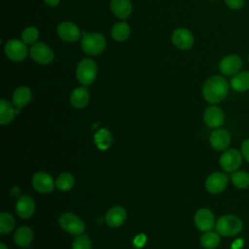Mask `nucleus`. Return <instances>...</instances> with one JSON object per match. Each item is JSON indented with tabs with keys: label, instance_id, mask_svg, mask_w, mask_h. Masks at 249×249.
Masks as SVG:
<instances>
[{
	"label": "nucleus",
	"instance_id": "nucleus-30",
	"mask_svg": "<svg viewBox=\"0 0 249 249\" xmlns=\"http://www.w3.org/2000/svg\"><path fill=\"white\" fill-rule=\"evenodd\" d=\"M15 219L8 212H2L0 214V232L2 234L10 233L15 228Z\"/></svg>",
	"mask_w": 249,
	"mask_h": 249
},
{
	"label": "nucleus",
	"instance_id": "nucleus-7",
	"mask_svg": "<svg viewBox=\"0 0 249 249\" xmlns=\"http://www.w3.org/2000/svg\"><path fill=\"white\" fill-rule=\"evenodd\" d=\"M195 225L200 231H209L215 228L216 220L213 212L207 208H200L195 214Z\"/></svg>",
	"mask_w": 249,
	"mask_h": 249
},
{
	"label": "nucleus",
	"instance_id": "nucleus-19",
	"mask_svg": "<svg viewBox=\"0 0 249 249\" xmlns=\"http://www.w3.org/2000/svg\"><path fill=\"white\" fill-rule=\"evenodd\" d=\"M13 104L17 108V113L20 108L26 106L32 99V92L27 87H19L13 93Z\"/></svg>",
	"mask_w": 249,
	"mask_h": 249
},
{
	"label": "nucleus",
	"instance_id": "nucleus-10",
	"mask_svg": "<svg viewBox=\"0 0 249 249\" xmlns=\"http://www.w3.org/2000/svg\"><path fill=\"white\" fill-rule=\"evenodd\" d=\"M54 185L55 182L53 181V177L45 171H39L32 177V186L39 193H51L53 190Z\"/></svg>",
	"mask_w": 249,
	"mask_h": 249
},
{
	"label": "nucleus",
	"instance_id": "nucleus-28",
	"mask_svg": "<svg viewBox=\"0 0 249 249\" xmlns=\"http://www.w3.org/2000/svg\"><path fill=\"white\" fill-rule=\"evenodd\" d=\"M129 26L126 22H118L112 28V37L118 42L125 41L129 36Z\"/></svg>",
	"mask_w": 249,
	"mask_h": 249
},
{
	"label": "nucleus",
	"instance_id": "nucleus-34",
	"mask_svg": "<svg viewBox=\"0 0 249 249\" xmlns=\"http://www.w3.org/2000/svg\"><path fill=\"white\" fill-rule=\"evenodd\" d=\"M241 154L243 159L249 162V138L245 139L241 144Z\"/></svg>",
	"mask_w": 249,
	"mask_h": 249
},
{
	"label": "nucleus",
	"instance_id": "nucleus-4",
	"mask_svg": "<svg viewBox=\"0 0 249 249\" xmlns=\"http://www.w3.org/2000/svg\"><path fill=\"white\" fill-rule=\"evenodd\" d=\"M97 74L96 64L89 58H85L79 62L76 69L77 80L83 86H89L93 83Z\"/></svg>",
	"mask_w": 249,
	"mask_h": 249
},
{
	"label": "nucleus",
	"instance_id": "nucleus-36",
	"mask_svg": "<svg viewBox=\"0 0 249 249\" xmlns=\"http://www.w3.org/2000/svg\"><path fill=\"white\" fill-rule=\"evenodd\" d=\"M44 1L49 6H56V5H58L60 0H44Z\"/></svg>",
	"mask_w": 249,
	"mask_h": 249
},
{
	"label": "nucleus",
	"instance_id": "nucleus-32",
	"mask_svg": "<svg viewBox=\"0 0 249 249\" xmlns=\"http://www.w3.org/2000/svg\"><path fill=\"white\" fill-rule=\"evenodd\" d=\"M38 36H39V31L37 30V28L30 26L25 28L22 31L21 39H22V42H24L25 44H32L38 39Z\"/></svg>",
	"mask_w": 249,
	"mask_h": 249
},
{
	"label": "nucleus",
	"instance_id": "nucleus-15",
	"mask_svg": "<svg viewBox=\"0 0 249 249\" xmlns=\"http://www.w3.org/2000/svg\"><path fill=\"white\" fill-rule=\"evenodd\" d=\"M16 213L22 219H29L35 211V202L29 196H21L18 198L15 206Z\"/></svg>",
	"mask_w": 249,
	"mask_h": 249
},
{
	"label": "nucleus",
	"instance_id": "nucleus-11",
	"mask_svg": "<svg viewBox=\"0 0 249 249\" xmlns=\"http://www.w3.org/2000/svg\"><path fill=\"white\" fill-rule=\"evenodd\" d=\"M228 185V176L223 172L211 173L205 181L206 191L210 194L222 193Z\"/></svg>",
	"mask_w": 249,
	"mask_h": 249
},
{
	"label": "nucleus",
	"instance_id": "nucleus-12",
	"mask_svg": "<svg viewBox=\"0 0 249 249\" xmlns=\"http://www.w3.org/2000/svg\"><path fill=\"white\" fill-rule=\"evenodd\" d=\"M209 143L216 151H225L231 143L230 132L225 128H215L210 136Z\"/></svg>",
	"mask_w": 249,
	"mask_h": 249
},
{
	"label": "nucleus",
	"instance_id": "nucleus-24",
	"mask_svg": "<svg viewBox=\"0 0 249 249\" xmlns=\"http://www.w3.org/2000/svg\"><path fill=\"white\" fill-rule=\"evenodd\" d=\"M17 114V110L13 107V105L7 101L6 99L0 100V124L5 125L11 123Z\"/></svg>",
	"mask_w": 249,
	"mask_h": 249
},
{
	"label": "nucleus",
	"instance_id": "nucleus-20",
	"mask_svg": "<svg viewBox=\"0 0 249 249\" xmlns=\"http://www.w3.org/2000/svg\"><path fill=\"white\" fill-rule=\"evenodd\" d=\"M32 240H33V231L28 226L19 227L14 234L15 243L21 248L28 247L31 244Z\"/></svg>",
	"mask_w": 249,
	"mask_h": 249
},
{
	"label": "nucleus",
	"instance_id": "nucleus-37",
	"mask_svg": "<svg viewBox=\"0 0 249 249\" xmlns=\"http://www.w3.org/2000/svg\"><path fill=\"white\" fill-rule=\"evenodd\" d=\"M0 249H8V248L6 247V245H5L4 243L1 242V243H0Z\"/></svg>",
	"mask_w": 249,
	"mask_h": 249
},
{
	"label": "nucleus",
	"instance_id": "nucleus-26",
	"mask_svg": "<svg viewBox=\"0 0 249 249\" xmlns=\"http://www.w3.org/2000/svg\"><path fill=\"white\" fill-rule=\"evenodd\" d=\"M75 184L74 176L69 172L60 173L55 180V187L62 192L70 191Z\"/></svg>",
	"mask_w": 249,
	"mask_h": 249
},
{
	"label": "nucleus",
	"instance_id": "nucleus-21",
	"mask_svg": "<svg viewBox=\"0 0 249 249\" xmlns=\"http://www.w3.org/2000/svg\"><path fill=\"white\" fill-rule=\"evenodd\" d=\"M89 100V90L85 87H78L74 89L70 94V103L75 108H84Z\"/></svg>",
	"mask_w": 249,
	"mask_h": 249
},
{
	"label": "nucleus",
	"instance_id": "nucleus-23",
	"mask_svg": "<svg viewBox=\"0 0 249 249\" xmlns=\"http://www.w3.org/2000/svg\"><path fill=\"white\" fill-rule=\"evenodd\" d=\"M111 9L118 18H126L131 14L132 6L129 0H112Z\"/></svg>",
	"mask_w": 249,
	"mask_h": 249
},
{
	"label": "nucleus",
	"instance_id": "nucleus-33",
	"mask_svg": "<svg viewBox=\"0 0 249 249\" xmlns=\"http://www.w3.org/2000/svg\"><path fill=\"white\" fill-rule=\"evenodd\" d=\"M224 1H225V4L231 10H239L245 4V0H224Z\"/></svg>",
	"mask_w": 249,
	"mask_h": 249
},
{
	"label": "nucleus",
	"instance_id": "nucleus-9",
	"mask_svg": "<svg viewBox=\"0 0 249 249\" xmlns=\"http://www.w3.org/2000/svg\"><path fill=\"white\" fill-rule=\"evenodd\" d=\"M225 121V115L223 110L216 106L210 105L203 112V122L210 128L220 127Z\"/></svg>",
	"mask_w": 249,
	"mask_h": 249
},
{
	"label": "nucleus",
	"instance_id": "nucleus-31",
	"mask_svg": "<svg viewBox=\"0 0 249 249\" xmlns=\"http://www.w3.org/2000/svg\"><path fill=\"white\" fill-rule=\"evenodd\" d=\"M91 240L87 234H81L78 235L73 243H72V249H91Z\"/></svg>",
	"mask_w": 249,
	"mask_h": 249
},
{
	"label": "nucleus",
	"instance_id": "nucleus-29",
	"mask_svg": "<svg viewBox=\"0 0 249 249\" xmlns=\"http://www.w3.org/2000/svg\"><path fill=\"white\" fill-rule=\"evenodd\" d=\"M233 186L237 189H246L249 187V173L246 171L236 170L231 176Z\"/></svg>",
	"mask_w": 249,
	"mask_h": 249
},
{
	"label": "nucleus",
	"instance_id": "nucleus-16",
	"mask_svg": "<svg viewBox=\"0 0 249 249\" xmlns=\"http://www.w3.org/2000/svg\"><path fill=\"white\" fill-rule=\"evenodd\" d=\"M58 36L66 42H76L80 39L81 32L78 26L70 21L61 22L57 27Z\"/></svg>",
	"mask_w": 249,
	"mask_h": 249
},
{
	"label": "nucleus",
	"instance_id": "nucleus-6",
	"mask_svg": "<svg viewBox=\"0 0 249 249\" xmlns=\"http://www.w3.org/2000/svg\"><path fill=\"white\" fill-rule=\"evenodd\" d=\"M82 49L88 54H98L106 46V41L101 34L98 33H88L85 34L82 42Z\"/></svg>",
	"mask_w": 249,
	"mask_h": 249
},
{
	"label": "nucleus",
	"instance_id": "nucleus-17",
	"mask_svg": "<svg viewBox=\"0 0 249 249\" xmlns=\"http://www.w3.org/2000/svg\"><path fill=\"white\" fill-rule=\"evenodd\" d=\"M126 219V211L124 207L116 205L111 207L106 215H105V222L111 228H117L122 226Z\"/></svg>",
	"mask_w": 249,
	"mask_h": 249
},
{
	"label": "nucleus",
	"instance_id": "nucleus-2",
	"mask_svg": "<svg viewBox=\"0 0 249 249\" xmlns=\"http://www.w3.org/2000/svg\"><path fill=\"white\" fill-rule=\"evenodd\" d=\"M242 227L240 218L232 214H226L216 221L215 230L222 236H233L241 231Z\"/></svg>",
	"mask_w": 249,
	"mask_h": 249
},
{
	"label": "nucleus",
	"instance_id": "nucleus-27",
	"mask_svg": "<svg viewBox=\"0 0 249 249\" xmlns=\"http://www.w3.org/2000/svg\"><path fill=\"white\" fill-rule=\"evenodd\" d=\"M220 244V234L217 231H205L200 237V245L205 249H215Z\"/></svg>",
	"mask_w": 249,
	"mask_h": 249
},
{
	"label": "nucleus",
	"instance_id": "nucleus-13",
	"mask_svg": "<svg viewBox=\"0 0 249 249\" xmlns=\"http://www.w3.org/2000/svg\"><path fill=\"white\" fill-rule=\"evenodd\" d=\"M30 55L34 61L40 64H48L53 59V53L44 43H36L30 48Z\"/></svg>",
	"mask_w": 249,
	"mask_h": 249
},
{
	"label": "nucleus",
	"instance_id": "nucleus-35",
	"mask_svg": "<svg viewBox=\"0 0 249 249\" xmlns=\"http://www.w3.org/2000/svg\"><path fill=\"white\" fill-rule=\"evenodd\" d=\"M20 190H19V188L18 187H14V188H12L11 189V194L14 196H17V197H19V196H20Z\"/></svg>",
	"mask_w": 249,
	"mask_h": 249
},
{
	"label": "nucleus",
	"instance_id": "nucleus-38",
	"mask_svg": "<svg viewBox=\"0 0 249 249\" xmlns=\"http://www.w3.org/2000/svg\"><path fill=\"white\" fill-rule=\"evenodd\" d=\"M248 61H249V56H248Z\"/></svg>",
	"mask_w": 249,
	"mask_h": 249
},
{
	"label": "nucleus",
	"instance_id": "nucleus-14",
	"mask_svg": "<svg viewBox=\"0 0 249 249\" xmlns=\"http://www.w3.org/2000/svg\"><path fill=\"white\" fill-rule=\"evenodd\" d=\"M242 67V60L237 54H229L225 56L219 64V69L225 76H233L239 72Z\"/></svg>",
	"mask_w": 249,
	"mask_h": 249
},
{
	"label": "nucleus",
	"instance_id": "nucleus-8",
	"mask_svg": "<svg viewBox=\"0 0 249 249\" xmlns=\"http://www.w3.org/2000/svg\"><path fill=\"white\" fill-rule=\"evenodd\" d=\"M6 55L13 61H21L27 55V49L24 42L17 39L10 40L5 45Z\"/></svg>",
	"mask_w": 249,
	"mask_h": 249
},
{
	"label": "nucleus",
	"instance_id": "nucleus-3",
	"mask_svg": "<svg viewBox=\"0 0 249 249\" xmlns=\"http://www.w3.org/2000/svg\"><path fill=\"white\" fill-rule=\"evenodd\" d=\"M58 223L60 228L72 235H81L85 231V223L72 212H65L59 216Z\"/></svg>",
	"mask_w": 249,
	"mask_h": 249
},
{
	"label": "nucleus",
	"instance_id": "nucleus-18",
	"mask_svg": "<svg viewBox=\"0 0 249 249\" xmlns=\"http://www.w3.org/2000/svg\"><path fill=\"white\" fill-rule=\"evenodd\" d=\"M173 44L181 50H188L194 44L193 34L185 28H178L172 34Z\"/></svg>",
	"mask_w": 249,
	"mask_h": 249
},
{
	"label": "nucleus",
	"instance_id": "nucleus-5",
	"mask_svg": "<svg viewBox=\"0 0 249 249\" xmlns=\"http://www.w3.org/2000/svg\"><path fill=\"white\" fill-rule=\"evenodd\" d=\"M242 154L240 151L234 148L225 150L219 159L220 166L226 172L236 171L242 162Z\"/></svg>",
	"mask_w": 249,
	"mask_h": 249
},
{
	"label": "nucleus",
	"instance_id": "nucleus-25",
	"mask_svg": "<svg viewBox=\"0 0 249 249\" xmlns=\"http://www.w3.org/2000/svg\"><path fill=\"white\" fill-rule=\"evenodd\" d=\"M113 141L111 132L107 128H100L96 131L94 135V142L98 149L106 150L108 149Z\"/></svg>",
	"mask_w": 249,
	"mask_h": 249
},
{
	"label": "nucleus",
	"instance_id": "nucleus-22",
	"mask_svg": "<svg viewBox=\"0 0 249 249\" xmlns=\"http://www.w3.org/2000/svg\"><path fill=\"white\" fill-rule=\"evenodd\" d=\"M231 87L233 90L244 92L249 90V71H239L231 79Z\"/></svg>",
	"mask_w": 249,
	"mask_h": 249
},
{
	"label": "nucleus",
	"instance_id": "nucleus-1",
	"mask_svg": "<svg viewBox=\"0 0 249 249\" xmlns=\"http://www.w3.org/2000/svg\"><path fill=\"white\" fill-rule=\"evenodd\" d=\"M229 89L227 80L220 75H215L205 81L202 88V95L208 103L218 104L227 97Z\"/></svg>",
	"mask_w": 249,
	"mask_h": 249
}]
</instances>
